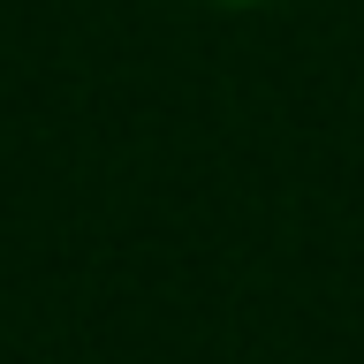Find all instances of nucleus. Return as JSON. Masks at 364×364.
<instances>
[{"mask_svg":"<svg viewBox=\"0 0 364 364\" xmlns=\"http://www.w3.org/2000/svg\"><path fill=\"white\" fill-rule=\"evenodd\" d=\"M205 8H281V0H205Z\"/></svg>","mask_w":364,"mask_h":364,"instance_id":"f257e3e1","label":"nucleus"}]
</instances>
